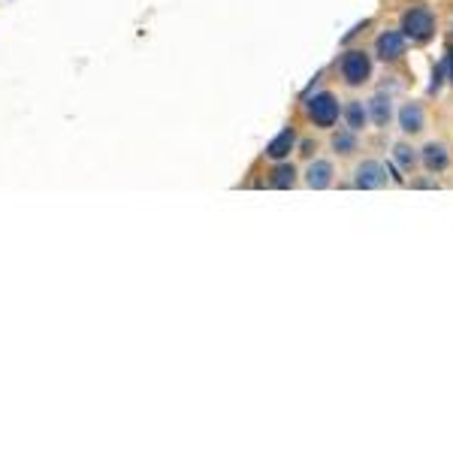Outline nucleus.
I'll return each instance as SVG.
<instances>
[{
  "mask_svg": "<svg viewBox=\"0 0 453 453\" xmlns=\"http://www.w3.org/2000/svg\"><path fill=\"white\" fill-rule=\"evenodd\" d=\"M426 127V115L420 103H405L399 109V130L402 133H420Z\"/></svg>",
  "mask_w": 453,
  "mask_h": 453,
  "instance_id": "0eeeda50",
  "label": "nucleus"
},
{
  "mask_svg": "<svg viewBox=\"0 0 453 453\" xmlns=\"http://www.w3.org/2000/svg\"><path fill=\"white\" fill-rule=\"evenodd\" d=\"M366 109H369V121H375L378 127H387L390 118H393V100L387 94H375L366 103Z\"/></svg>",
  "mask_w": 453,
  "mask_h": 453,
  "instance_id": "1a4fd4ad",
  "label": "nucleus"
},
{
  "mask_svg": "<svg viewBox=\"0 0 453 453\" xmlns=\"http://www.w3.org/2000/svg\"><path fill=\"white\" fill-rule=\"evenodd\" d=\"M420 163L429 172H442L447 170V163H450V155H447V148L442 142H429L423 151H420Z\"/></svg>",
  "mask_w": 453,
  "mask_h": 453,
  "instance_id": "6e6552de",
  "label": "nucleus"
},
{
  "mask_svg": "<svg viewBox=\"0 0 453 453\" xmlns=\"http://www.w3.org/2000/svg\"><path fill=\"white\" fill-rule=\"evenodd\" d=\"M306 112L318 127H333V124L338 121V115H342V106H338V100L330 91H321L306 103Z\"/></svg>",
  "mask_w": 453,
  "mask_h": 453,
  "instance_id": "7ed1b4c3",
  "label": "nucleus"
},
{
  "mask_svg": "<svg viewBox=\"0 0 453 453\" xmlns=\"http://www.w3.org/2000/svg\"><path fill=\"white\" fill-rule=\"evenodd\" d=\"M345 124H348V130H354V133H360L363 127L369 124V109L363 106V100H350V103L345 106Z\"/></svg>",
  "mask_w": 453,
  "mask_h": 453,
  "instance_id": "9b49d317",
  "label": "nucleus"
},
{
  "mask_svg": "<svg viewBox=\"0 0 453 453\" xmlns=\"http://www.w3.org/2000/svg\"><path fill=\"white\" fill-rule=\"evenodd\" d=\"M393 160H396L405 172H411V170L420 163V155H417V148H411L408 142H396V145H393Z\"/></svg>",
  "mask_w": 453,
  "mask_h": 453,
  "instance_id": "f8f14e48",
  "label": "nucleus"
},
{
  "mask_svg": "<svg viewBox=\"0 0 453 453\" xmlns=\"http://www.w3.org/2000/svg\"><path fill=\"white\" fill-rule=\"evenodd\" d=\"M333 175H335V170L330 160H314L306 170V184L314 187V191H323V187L333 184Z\"/></svg>",
  "mask_w": 453,
  "mask_h": 453,
  "instance_id": "423d86ee",
  "label": "nucleus"
},
{
  "mask_svg": "<svg viewBox=\"0 0 453 453\" xmlns=\"http://www.w3.org/2000/svg\"><path fill=\"white\" fill-rule=\"evenodd\" d=\"M333 148L338 151V155H354L357 151V133L354 130H338L333 136Z\"/></svg>",
  "mask_w": 453,
  "mask_h": 453,
  "instance_id": "4468645a",
  "label": "nucleus"
},
{
  "mask_svg": "<svg viewBox=\"0 0 453 453\" xmlns=\"http://www.w3.org/2000/svg\"><path fill=\"white\" fill-rule=\"evenodd\" d=\"M293 145H296V133H293V127H284V130L266 145V157H272V160H284V157L293 151Z\"/></svg>",
  "mask_w": 453,
  "mask_h": 453,
  "instance_id": "9d476101",
  "label": "nucleus"
},
{
  "mask_svg": "<svg viewBox=\"0 0 453 453\" xmlns=\"http://www.w3.org/2000/svg\"><path fill=\"white\" fill-rule=\"evenodd\" d=\"M338 70H342V79L348 85H366L372 79V58L363 52V48H350V52L342 55V64H338Z\"/></svg>",
  "mask_w": 453,
  "mask_h": 453,
  "instance_id": "f03ea898",
  "label": "nucleus"
},
{
  "mask_svg": "<svg viewBox=\"0 0 453 453\" xmlns=\"http://www.w3.org/2000/svg\"><path fill=\"white\" fill-rule=\"evenodd\" d=\"M293 182H296V170H293V163H278V167L272 170V179H269V184L272 187H293Z\"/></svg>",
  "mask_w": 453,
  "mask_h": 453,
  "instance_id": "ddd939ff",
  "label": "nucleus"
},
{
  "mask_svg": "<svg viewBox=\"0 0 453 453\" xmlns=\"http://www.w3.org/2000/svg\"><path fill=\"white\" fill-rule=\"evenodd\" d=\"M402 33H405V40L411 43H426L432 40L435 33V16L429 6H408L402 12Z\"/></svg>",
  "mask_w": 453,
  "mask_h": 453,
  "instance_id": "f257e3e1",
  "label": "nucleus"
},
{
  "mask_svg": "<svg viewBox=\"0 0 453 453\" xmlns=\"http://www.w3.org/2000/svg\"><path fill=\"white\" fill-rule=\"evenodd\" d=\"M408 48V40L402 31H384L381 36L375 40V55L384 61V64H393V61H399L402 55H405Z\"/></svg>",
  "mask_w": 453,
  "mask_h": 453,
  "instance_id": "20e7f679",
  "label": "nucleus"
},
{
  "mask_svg": "<svg viewBox=\"0 0 453 453\" xmlns=\"http://www.w3.org/2000/svg\"><path fill=\"white\" fill-rule=\"evenodd\" d=\"M354 184L360 191H378V187L387 184V170L378 160H363L354 172Z\"/></svg>",
  "mask_w": 453,
  "mask_h": 453,
  "instance_id": "39448f33",
  "label": "nucleus"
},
{
  "mask_svg": "<svg viewBox=\"0 0 453 453\" xmlns=\"http://www.w3.org/2000/svg\"><path fill=\"white\" fill-rule=\"evenodd\" d=\"M447 82V64H444V61H442V64H438L435 70H432V82H429V91L432 94H438V91H442V85Z\"/></svg>",
  "mask_w": 453,
  "mask_h": 453,
  "instance_id": "2eb2a0df",
  "label": "nucleus"
},
{
  "mask_svg": "<svg viewBox=\"0 0 453 453\" xmlns=\"http://www.w3.org/2000/svg\"><path fill=\"white\" fill-rule=\"evenodd\" d=\"M444 64H447V82L453 85V46H447V52H444Z\"/></svg>",
  "mask_w": 453,
  "mask_h": 453,
  "instance_id": "dca6fc26",
  "label": "nucleus"
}]
</instances>
